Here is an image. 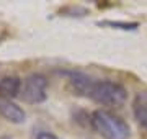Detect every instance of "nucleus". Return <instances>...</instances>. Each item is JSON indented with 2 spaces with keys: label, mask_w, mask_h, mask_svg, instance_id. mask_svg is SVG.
Returning a JSON list of instances; mask_svg holds the SVG:
<instances>
[{
  "label": "nucleus",
  "mask_w": 147,
  "mask_h": 139,
  "mask_svg": "<svg viewBox=\"0 0 147 139\" xmlns=\"http://www.w3.org/2000/svg\"><path fill=\"white\" fill-rule=\"evenodd\" d=\"M0 115L5 118L7 121L15 124L25 123V119H26L25 110L18 107L15 102H11L10 98H3V96H0Z\"/></svg>",
  "instance_id": "5"
},
{
  "label": "nucleus",
  "mask_w": 147,
  "mask_h": 139,
  "mask_svg": "<svg viewBox=\"0 0 147 139\" xmlns=\"http://www.w3.org/2000/svg\"><path fill=\"white\" fill-rule=\"evenodd\" d=\"M36 139H59L56 134L53 133H47V131H41V133H38Z\"/></svg>",
  "instance_id": "10"
},
{
  "label": "nucleus",
  "mask_w": 147,
  "mask_h": 139,
  "mask_svg": "<svg viewBox=\"0 0 147 139\" xmlns=\"http://www.w3.org/2000/svg\"><path fill=\"white\" fill-rule=\"evenodd\" d=\"M21 92V80L16 75H5L0 79V96L13 98Z\"/></svg>",
  "instance_id": "7"
},
{
  "label": "nucleus",
  "mask_w": 147,
  "mask_h": 139,
  "mask_svg": "<svg viewBox=\"0 0 147 139\" xmlns=\"http://www.w3.org/2000/svg\"><path fill=\"white\" fill-rule=\"evenodd\" d=\"M0 139H11V138H10V136H2Z\"/></svg>",
  "instance_id": "12"
},
{
  "label": "nucleus",
  "mask_w": 147,
  "mask_h": 139,
  "mask_svg": "<svg viewBox=\"0 0 147 139\" xmlns=\"http://www.w3.org/2000/svg\"><path fill=\"white\" fill-rule=\"evenodd\" d=\"M100 26H110L116 30H123V31H134L139 28L137 22H113V20H105V22H98Z\"/></svg>",
  "instance_id": "8"
},
{
  "label": "nucleus",
  "mask_w": 147,
  "mask_h": 139,
  "mask_svg": "<svg viewBox=\"0 0 147 139\" xmlns=\"http://www.w3.org/2000/svg\"><path fill=\"white\" fill-rule=\"evenodd\" d=\"M132 113L137 124L147 131V92H139L132 100Z\"/></svg>",
  "instance_id": "6"
},
{
  "label": "nucleus",
  "mask_w": 147,
  "mask_h": 139,
  "mask_svg": "<svg viewBox=\"0 0 147 139\" xmlns=\"http://www.w3.org/2000/svg\"><path fill=\"white\" fill-rule=\"evenodd\" d=\"M92 128L105 139H129V126L123 118L106 110H96L90 116Z\"/></svg>",
  "instance_id": "1"
},
{
  "label": "nucleus",
  "mask_w": 147,
  "mask_h": 139,
  "mask_svg": "<svg viewBox=\"0 0 147 139\" xmlns=\"http://www.w3.org/2000/svg\"><path fill=\"white\" fill-rule=\"evenodd\" d=\"M90 100L103 107H123L127 100V90L118 82L111 80H95L90 92Z\"/></svg>",
  "instance_id": "2"
},
{
  "label": "nucleus",
  "mask_w": 147,
  "mask_h": 139,
  "mask_svg": "<svg viewBox=\"0 0 147 139\" xmlns=\"http://www.w3.org/2000/svg\"><path fill=\"white\" fill-rule=\"evenodd\" d=\"M7 34H8V26H7V23L0 22V43H2V39H5Z\"/></svg>",
  "instance_id": "11"
},
{
  "label": "nucleus",
  "mask_w": 147,
  "mask_h": 139,
  "mask_svg": "<svg viewBox=\"0 0 147 139\" xmlns=\"http://www.w3.org/2000/svg\"><path fill=\"white\" fill-rule=\"evenodd\" d=\"M61 13H64L65 16H85V15H88V10L84 8V7H74V5H70V7L62 8Z\"/></svg>",
  "instance_id": "9"
},
{
  "label": "nucleus",
  "mask_w": 147,
  "mask_h": 139,
  "mask_svg": "<svg viewBox=\"0 0 147 139\" xmlns=\"http://www.w3.org/2000/svg\"><path fill=\"white\" fill-rule=\"evenodd\" d=\"M65 75L69 77V82L72 85L74 92L77 95H82V96H90V92L93 88V84L95 80L92 77H88L87 74L84 72H75V70H70V72H65Z\"/></svg>",
  "instance_id": "4"
},
{
  "label": "nucleus",
  "mask_w": 147,
  "mask_h": 139,
  "mask_svg": "<svg viewBox=\"0 0 147 139\" xmlns=\"http://www.w3.org/2000/svg\"><path fill=\"white\" fill-rule=\"evenodd\" d=\"M21 98L26 103H41L47 96V79L42 74H31L23 80Z\"/></svg>",
  "instance_id": "3"
}]
</instances>
